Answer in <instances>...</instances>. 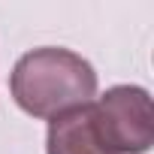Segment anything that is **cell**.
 <instances>
[{
    "label": "cell",
    "mask_w": 154,
    "mask_h": 154,
    "mask_svg": "<svg viewBox=\"0 0 154 154\" xmlns=\"http://www.w3.org/2000/svg\"><path fill=\"white\" fill-rule=\"evenodd\" d=\"M9 94L21 112L54 118L66 109L88 106L97 94L94 66L69 48H33L21 54L9 72Z\"/></svg>",
    "instance_id": "obj_1"
},
{
    "label": "cell",
    "mask_w": 154,
    "mask_h": 154,
    "mask_svg": "<svg viewBox=\"0 0 154 154\" xmlns=\"http://www.w3.org/2000/svg\"><path fill=\"white\" fill-rule=\"evenodd\" d=\"M91 109L97 136L109 154H145L154 145V106L145 88L115 85Z\"/></svg>",
    "instance_id": "obj_2"
},
{
    "label": "cell",
    "mask_w": 154,
    "mask_h": 154,
    "mask_svg": "<svg viewBox=\"0 0 154 154\" xmlns=\"http://www.w3.org/2000/svg\"><path fill=\"white\" fill-rule=\"evenodd\" d=\"M45 154H109L94 127V109L75 106L48 121Z\"/></svg>",
    "instance_id": "obj_3"
}]
</instances>
